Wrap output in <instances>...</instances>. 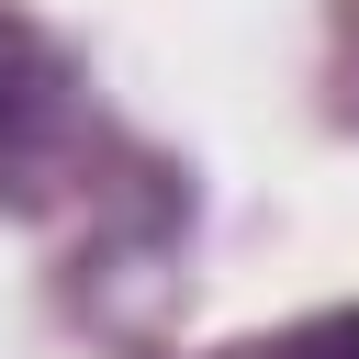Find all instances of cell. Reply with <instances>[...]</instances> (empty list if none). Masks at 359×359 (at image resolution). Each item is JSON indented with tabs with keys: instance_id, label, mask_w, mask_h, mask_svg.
<instances>
[{
	"instance_id": "1",
	"label": "cell",
	"mask_w": 359,
	"mask_h": 359,
	"mask_svg": "<svg viewBox=\"0 0 359 359\" xmlns=\"http://www.w3.org/2000/svg\"><path fill=\"white\" fill-rule=\"evenodd\" d=\"M45 123H56V56L34 45V22L0 11V157H22Z\"/></svg>"
},
{
	"instance_id": "2",
	"label": "cell",
	"mask_w": 359,
	"mask_h": 359,
	"mask_svg": "<svg viewBox=\"0 0 359 359\" xmlns=\"http://www.w3.org/2000/svg\"><path fill=\"white\" fill-rule=\"evenodd\" d=\"M292 359H359V314H325V325H303V337H292Z\"/></svg>"
}]
</instances>
